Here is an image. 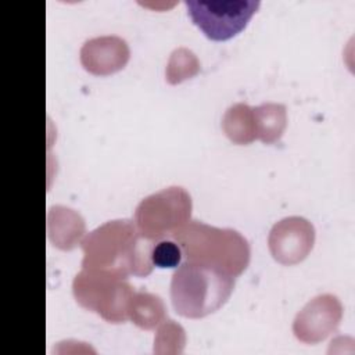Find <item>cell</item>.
Returning <instances> with one entry per match:
<instances>
[{"label": "cell", "instance_id": "obj_1", "mask_svg": "<svg viewBox=\"0 0 355 355\" xmlns=\"http://www.w3.org/2000/svg\"><path fill=\"white\" fill-rule=\"evenodd\" d=\"M187 261L240 275L250 262L248 241L233 229H219L198 220L182 225L172 233Z\"/></svg>", "mask_w": 355, "mask_h": 355}, {"label": "cell", "instance_id": "obj_2", "mask_svg": "<svg viewBox=\"0 0 355 355\" xmlns=\"http://www.w3.org/2000/svg\"><path fill=\"white\" fill-rule=\"evenodd\" d=\"M234 276L197 262L182 263L172 275L171 300L175 311L186 318H202L219 309L230 297Z\"/></svg>", "mask_w": 355, "mask_h": 355}, {"label": "cell", "instance_id": "obj_3", "mask_svg": "<svg viewBox=\"0 0 355 355\" xmlns=\"http://www.w3.org/2000/svg\"><path fill=\"white\" fill-rule=\"evenodd\" d=\"M125 277L126 272L119 269L85 268L73 280L75 298L80 305L97 311L108 320H125L133 297Z\"/></svg>", "mask_w": 355, "mask_h": 355}, {"label": "cell", "instance_id": "obj_4", "mask_svg": "<svg viewBox=\"0 0 355 355\" xmlns=\"http://www.w3.org/2000/svg\"><path fill=\"white\" fill-rule=\"evenodd\" d=\"M191 212V198L182 187H168L154 193L137 205L136 222L140 234L150 239H161L179 229Z\"/></svg>", "mask_w": 355, "mask_h": 355}, {"label": "cell", "instance_id": "obj_5", "mask_svg": "<svg viewBox=\"0 0 355 355\" xmlns=\"http://www.w3.org/2000/svg\"><path fill=\"white\" fill-rule=\"evenodd\" d=\"M187 12L202 33L211 40H227L240 33L259 8V0H211L184 1Z\"/></svg>", "mask_w": 355, "mask_h": 355}, {"label": "cell", "instance_id": "obj_6", "mask_svg": "<svg viewBox=\"0 0 355 355\" xmlns=\"http://www.w3.org/2000/svg\"><path fill=\"white\" fill-rule=\"evenodd\" d=\"M315 229L311 222L300 216L284 218L277 222L269 234V248L282 263H295L312 250Z\"/></svg>", "mask_w": 355, "mask_h": 355}, {"label": "cell", "instance_id": "obj_7", "mask_svg": "<svg viewBox=\"0 0 355 355\" xmlns=\"http://www.w3.org/2000/svg\"><path fill=\"white\" fill-rule=\"evenodd\" d=\"M128 58L129 47L118 36L93 37L85 42L80 49L83 67L97 75H107L123 68Z\"/></svg>", "mask_w": 355, "mask_h": 355}, {"label": "cell", "instance_id": "obj_8", "mask_svg": "<svg viewBox=\"0 0 355 355\" xmlns=\"http://www.w3.org/2000/svg\"><path fill=\"white\" fill-rule=\"evenodd\" d=\"M341 318V304L337 297L324 294L312 300L295 319V329H312L318 337H324Z\"/></svg>", "mask_w": 355, "mask_h": 355}, {"label": "cell", "instance_id": "obj_9", "mask_svg": "<svg viewBox=\"0 0 355 355\" xmlns=\"http://www.w3.org/2000/svg\"><path fill=\"white\" fill-rule=\"evenodd\" d=\"M255 135L265 143L276 141L286 126V107L266 103L252 110Z\"/></svg>", "mask_w": 355, "mask_h": 355}, {"label": "cell", "instance_id": "obj_10", "mask_svg": "<svg viewBox=\"0 0 355 355\" xmlns=\"http://www.w3.org/2000/svg\"><path fill=\"white\" fill-rule=\"evenodd\" d=\"M223 129L233 141L250 143L257 137L252 110L247 104L230 107L223 116Z\"/></svg>", "mask_w": 355, "mask_h": 355}, {"label": "cell", "instance_id": "obj_11", "mask_svg": "<svg viewBox=\"0 0 355 355\" xmlns=\"http://www.w3.org/2000/svg\"><path fill=\"white\" fill-rule=\"evenodd\" d=\"M129 311H132V318L141 327H151L164 313V304L159 297L140 293L132 297L129 304Z\"/></svg>", "mask_w": 355, "mask_h": 355}, {"label": "cell", "instance_id": "obj_12", "mask_svg": "<svg viewBox=\"0 0 355 355\" xmlns=\"http://www.w3.org/2000/svg\"><path fill=\"white\" fill-rule=\"evenodd\" d=\"M198 71V61L193 51L187 49H178L172 53L168 69H166V76L171 83H178L186 78L193 76Z\"/></svg>", "mask_w": 355, "mask_h": 355}, {"label": "cell", "instance_id": "obj_13", "mask_svg": "<svg viewBox=\"0 0 355 355\" xmlns=\"http://www.w3.org/2000/svg\"><path fill=\"white\" fill-rule=\"evenodd\" d=\"M182 248L176 241L161 240L153 245L151 262L158 268H175L182 261Z\"/></svg>", "mask_w": 355, "mask_h": 355}]
</instances>
